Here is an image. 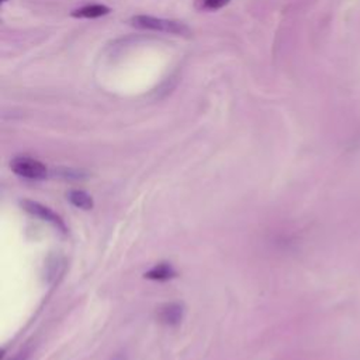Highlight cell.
<instances>
[{
	"label": "cell",
	"mask_w": 360,
	"mask_h": 360,
	"mask_svg": "<svg viewBox=\"0 0 360 360\" xmlns=\"http://www.w3.org/2000/svg\"><path fill=\"white\" fill-rule=\"evenodd\" d=\"M10 169L24 179L44 180L48 178L46 166L31 156H16L10 160Z\"/></svg>",
	"instance_id": "cell-1"
},
{
	"label": "cell",
	"mask_w": 360,
	"mask_h": 360,
	"mask_svg": "<svg viewBox=\"0 0 360 360\" xmlns=\"http://www.w3.org/2000/svg\"><path fill=\"white\" fill-rule=\"evenodd\" d=\"M132 24L138 28L144 30L162 31V32H170V34H188V28L179 22L165 20V18H156L150 16H135L132 17Z\"/></svg>",
	"instance_id": "cell-2"
},
{
	"label": "cell",
	"mask_w": 360,
	"mask_h": 360,
	"mask_svg": "<svg viewBox=\"0 0 360 360\" xmlns=\"http://www.w3.org/2000/svg\"><path fill=\"white\" fill-rule=\"evenodd\" d=\"M20 204H22V210L28 212L30 216L40 218L42 221H46V222L52 224L54 226H56L62 232H66V225L64 222V220L56 212H54L51 208L45 207L41 202H32V200H22Z\"/></svg>",
	"instance_id": "cell-3"
},
{
	"label": "cell",
	"mask_w": 360,
	"mask_h": 360,
	"mask_svg": "<svg viewBox=\"0 0 360 360\" xmlns=\"http://www.w3.org/2000/svg\"><path fill=\"white\" fill-rule=\"evenodd\" d=\"M158 321L168 326H176L184 316V307L179 302H168L158 310Z\"/></svg>",
	"instance_id": "cell-4"
},
{
	"label": "cell",
	"mask_w": 360,
	"mask_h": 360,
	"mask_svg": "<svg viewBox=\"0 0 360 360\" xmlns=\"http://www.w3.org/2000/svg\"><path fill=\"white\" fill-rule=\"evenodd\" d=\"M144 278H150V280H156V282H168V280L178 278V272L173 269L170 263L162 262L158 263L152 269L148 270L144 274Z\"/></svg>",
	"instance_id": "cell-5"
},
{
	"label": "cell",
	"mask_w": 360,
	"mask_h": 360,
	"mask_svg": "<svg viewBox=\"0 0 360 360\" xmlns=\"http://www.w3.org/2000/svg\"><path fill=\"white\" fill-rule=\"evenodd\" d=\"M110 13V8L104 6V4H89L72 12L74 17H79V18H98L102 16H106Z\"/></svg>",
	"instance_id": "cell-6"
},
{
	"label": "cell",
	"mask_w": 360,
	"mask_h": 360,
	"mask_svg": "<svg viewBox=\"0 0 360 360\" xmlns=\"http://www.w3.org/2000/svg\"><path fill=\"white\" fill-rule=\"evenodd\" d=\"M68 200L72 202L75 207L82 208V210H90L94 206L92 196H89L83 190H70L68 193Z\"/></svg>",
	"instance_id": "cell-7"
},
{
	"label": "cell",
	"mask_w": 360,
	"mask_h": 360,
	"mask_svg": "<svg viewBox=\"0 0 360 360\" xmlns=\"http://www.w3.org/2000/svg\"><path fill=\"white\" fill-rule=\"evenodd\" d=\"M230 3V0H196L198 10H218Z\"/></svg>",
	"instance_id": "cell-8"
},
{
	"label": "cell",
	"mask_w": 360,
	"mask_h": 360,
	"mask_svg": "<svg viewBox=\"0 0 360 360\" xmlns=\"http://www.w3.org/2000/svg\"><path fill=\"white\" fill-rule=\"evenodd\" d=\"M2 2H3V3H4V2H8V0H2Z\"/></svg>",
	"instance_id": "cell-9"
}]
</instances>
